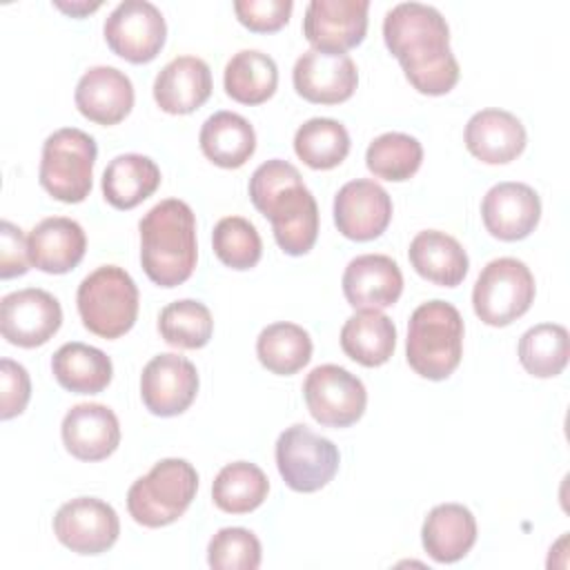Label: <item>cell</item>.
<instances>
[{
	"label": "cell",
	"mask_w": 570,
	"mask_h": 570,
	"mask_svg": "<svg viewBox=\"0 0 570 570\" xmlns=\"http://www.w3.org/2000/svg\"><path fill=\"white\" fill-rule=\"evenodd\" d=\"M140 263L160 287L185 283L198 258L196 216L185 200L165 198L140 218Z\"/></svg>",
	"instance_id": "3957f363"
},
{
	"label": "cell",
	"mask_w": 570,
	"mask_h": 570,
	"mask_svg": "<svg viewBox=\"0 0 570 570\" xmlns=\"http://www.w3.org/2000/svg\"><path fill=\"white\" fill-rule=\"evenodd\" d=\"M96 140L76 127H62L47 136L40 158V185L60 203H82L91 191Z\"/></svg>",
	"instance_id": "52a82bcc"
},
{
	"label": "cell",
	"mask_w": 570,
	"mask_h": 570,
	"mask_svg": "<svg viewBox=\"0 0 570 570\" xmlns=\"http://www.w3.org/2000/svg\"><path fill=\"white\" fill-rule=\"evenodd\" d=\"M485 229L499 240H521L534 232L541 218L539 194L525 183H499L481 203Z\"/></svg>",
	"instance_id": "ac0fdd59"
},
{
	"label": "cell",
	"mask_w": 570,
	"mask_h": 570,
	"mask_svg": "<svg viewBox=\"0 0 570 570\" xmlns=\"http://www.w3.org/2000/svg\"><path fill=\"white\" fill-rule=\"evenodd\" d=\"M392 220V198L374 180L356 178L345 183L334 196V223L350 240L379 238Z\"/></svg>",
	"instance_id": "e0dca14e"
},
{
	"label": "cell",
	"mask_w": 570,
	"mask_h": 570,
	"mask_svg": "<svg viewBox=\"0 0 570 570\" xmlns=\"http://www.w3.org/2000/svg\"><path fill=\"white\" fill-rule=\"evenodd\" d=\"M200 149L218 167L238 169L243 167L254 149L256 134L247 118L234 111H216L200 127Z\"/></svg>",
	"instance_id": "4316f807"
},
{
	"label": "cell",
	"mask_w": 570,
	"mask_h": 570,
	"mask_svg": "<svg viewBox=\"0 0 570 570\" xmlns=\"http://www.w3.org/2000/svg\"><path fill=\"white\" fill-rule=\"evenodd\" d=\"M463 318L448 301L421 303L407 323L405 356L410 367L430 381L448 379L461 363Z\"/></svg>",
	"instance_id": "277c9868"
},
{
	"label": "cell",
	"mask_w": 570,
	"mask_h": 570,
	"mask_svg": "<svg viewBox=\"0 0 570 570\" xmlns=\"http://www.w3.org/2000/svg\"><path fill=\"white\" fill-rule=\"evenodd\" d=\"M261 554V541L247 528H223L207 546V563L214 570H256Z\"/></svg>",
	"instance_id": "f35d334b"
},
{
	"label": "cell",
	"mask_w": 570,
	"mask_h": 570,
	"mask_svg": "<svg viewBox=\"0 0 570 570\" xmlns=\"http://www.w3.org/2000/svg\"><path fill=\"white\" fill-rule=\"evenodd\" d=\"M303 396L314 421L325 428H347L356 423L367 405L363 381L334 363L318 365L307 374Z\"/></svg>",
	"instance_id": "30bf717a"
},
{
	"label": "cell",
	"mask_w": 570,
	"mask_h": 570,
	"mask_svg": "<svg viewBox=\"0 0 570 570\" xmlns=\"http://www.w3.org/2000/svg\"><path fill=\"white\" fill-rule=\"evenodd\" d=\"M60 325L62 307L58 298L40 287H24L0 301V332L11 345H45Z\"/></svg>",
	"instance_id": "4fadbf2b"
},
{
	"label": "cell",
	"mask_w": 570,
	"mask_h": 570,
	"mask_svg": "<svg viewBox=\"0 0 570 570\" xmlns=\"http://www.w3.org/2000/svg\"><path fill=\"white\" fill-rule=\"evenodd\" d=\"M534 301L530 267L512 256L490 261L472 289L474 314L492 327H503L523 316Z\"/></svg>",
	"instance_id": "ba28073f"
},
{
	"label": "cell",
	"mask_w": 570,
	"mask_h": 570,
	"mask_svg": "<svg viewBox=\"0 0 570 570\" xmlns=\"http://www.w3.org/2000/svg\"><path fill=\"white\" fill-rule=\"evenodd\" d=\"M167 38L160 9L147 0H125L105 20L109 49L127 62L142 65L154 60Z\"/></svg>",
	"instance_id": "8fae6325"
},
{
	"label": "cell",
	"mask_w": 570,
	"mask_h": 570,
	"mask_svg": "<svg viewBox=\"0 0 570 570\" xmlns=\"http://www.w3.org/2000/svg\"><path fill=\"white\" fill-rule=\"evenodd\" d=\"M425 552L439 563H454L463 559L476 541L474 514L461 503L434 505L421 530Z\"/></svg>",
	"instance_id": "d4e9b609"
},
{
	"label": "cell",
	"mask_w": 570,
	"mask_h": 570,
	"mask_svg": "<svg viewBox=\"0 0 570 570\" xmlns=\"http://www.w3.org/2000/svg\"><path fill=\"white\" fill-rule=\"evenodd\" d=\"M27 240L31 265L47 274L71 272L82 261L87 249L85 229L67 216H51L40 220L29 232Z\"/></svg>",
	"instance_id": "cb8c5ba5"
},
{
	"label": "cell",
	"mask_w": 570,
	"mask_h": 570,
	"mask_svg": "<svg viewBox=\"0 0 570 570\" xmlns=\"http://www.w3.org/2000/svg\"><path fill=\"white\" fill-rule=\"evenodd\" d=\"M338 463V448L303 423L287 428L276 441V468L294 492L325 488L334 479Z\"/></svg>",
	"instance_id": "9c48e42d"
},
{
	"label": "cell",
	"mask_w": 570,
	"mask_h": 570,
	"mask_svg": "<svg viewBox=\"0 0 570 570\" xmlns=\"http://www.w3.org/2000/svg\"><path fill=\"white\" fill-rule=\"evenodd\" d=\"M212 94V71L203 58L178 56L169 60L154 80L156 105L174 116L191 114Z\"/></svg>",
	"instance_id": "603a6c76"
},
{
	"label": "cell",
	"mask_w": 570,
	"mask_h": 570,
	"mask_svg": "<svg viewBox=\"0 0 570 570\" xmlns=\"http://www.w3.org/2000/svg\"><path fill=\"white\" fill-rule=\"evenodd\" d=\"M73 100L87 120L105 127L118 125L134 107V85L116 67H91L80 76Z\"/></svg>",
	"instance_id": "ffe728a7"
},
{
	"label": "cell",
	"mask_w": 570,
	"mask_h": 570,
	"mask_svg": "<svg viewBox=\"0 0 570 570\" xmlns=\"http://www.w3.org/2000/svg\"><path fill=\"white\" fill-rule=\"evenodd\" d=\"M223 85L232 100L240 105H261L276 91L278 67L272 56L258 49H243L225 65Z\"/></svg>",
	"instance_id": "4dcf8cb0"
},
{
	"label": "cell",
	"mask_w": 570,
	"mask_h": 570,
	"mask_svg": "<svg viewBox=\"0 0 570 570\" xmlns=\"http://www.w3.org/2000/svg\"><path fill=\"white\" fill-rule=\"evenodd\" d=\"M292 0H236L234 11L243 27L256 33H272L287 24L292 16Z\"/></svg>",
	"instance_id": "ab89813d"
},
{
	"label": "cell",
	"mask_w": 570,
	"mask_h": 570,
	"mask_svg": "<svg viewBox=\"0 0 570 570\" xmlns=\"http://www.w3.org/2000/svg\"><path fill=\"white\" fill-rule=\"evenodd\" d=\"M198 490V474L185 459H163L127 492V510L145 528L174 523L191 505Z\"/></svg>",
	"instance_id": "8992f818"
},
{
	"label": "cell",
	"mask_w": 570,
	"mask_h": 570,
	"mask_svg": "<svg viewBox=\"0 0 570 570\" xmlns=\"http://www.w3.org/2000/svg\"><path fill=\"white\" fill-rule=\"evenodd\" d=\"M67 452L80 461H102L120 443V423L102 403L73 405L60 425Z\"/></svg>",
	"instance_id": "44dd1931"
},
{
	"label": "cell",
	"mask_w": 570,
	"mask_h": 570,
	"mask_svg": "<svg viewBox=\"0 0 570 570\" xmlns=\"http://www.w3.org/2000/svg\"><path fill=\"white\" fill-rule=\"evenodd\" d=\"M296 156L312 169H332L350 154V134L334 118H309L294 134Z\"/></svg>",
	"instance_id": "836d02e7"
},
{
	"label": "cell",
	"mask_w": 570,
	"mask_h": 570,
	"mask_svg": "<svg viewBox=\"0 0 570 570\" xmlns=\"http://www.w3.org/2000/svg\"><path fill=\"white\" fill-rule=\"evenodd\" d=\"M367 11V0H312L305 9L303 36L312 49L345 53L363 42Z\"/></svg>",
	"instance_id": "5bb4252c"
},
{
	"label": "cell",
	"mask_w": 570,
	"mask_h": 570,
	"mask_svg": "<svg viewBox=\"0 0 570 570\" xmlns=\"http://www.w3.org/2000/svg\"><path fill=\"white\" fill-rule=\"evenodd\" d=\"M383 38L419 94L443 96L459 82L450 27L439 9L423 2L392 7L383 20Z\"/></svg>",
	"instance_id": "6da1fadb"
},
{
	"label": "cell",
	"mask_w": 570,
	"mask_h": 570,
	"mask_svg": "<svg viewBox=\"0 0 570 570\" xmlns=\"http://www.w3.org/2000/svg\"><path fill=\"white\" fill-rule=\"evenodd\" d=\"M254 207L272 223L278 247L289 256L307 254L318 236V205L301 171L281 158L256 167L249 178Z\"/></svg>",
	"instance_id": "7a4b0ae2"
},
{
	"label": "cell",
	"mask_w": 570,
	"mask_h": 570,
	"mask_svg": "<svg viewBox=\"0 0 570 570\" xmlns=\"http://www.w3.org/2000/svg\"><path fill=\"white\" fill-rule=\"evenodd\" d=\"M407 256L419 276L441 287H456L470 267L461 243L439 229L419 232L410 243Z\"/></svg>",
	"instance_id": "484cf974"
},
{
	"label": "cell",
	"mask_w": 570,
	"mask_h": 570,
	"mask_svg": "<svg viewBox=\"0 0 570 570\" xmlns=\"http://www.w3.org/2000/svg\"><path fill=\"white\" fill-rule=\"evenodd\" d=\"M341 347L352 361L379 367L396 347V327L381 309H358L341 327Z\"/></svg>",
	"instance_id": "f1b7e54d"
},
{
	"label": "cell",
	"mask_w": 570,
	"mask_h": 570,
	"mask_svg": "<svg viewBox=\"0 0 570 570\" xmlns=\"http://www.w3.org/2000/svg\"><path fill=\"white\" fill-rule=\"evenodd\" d=\"M31 265L29 240L22 229L9 220L0 225V278H13L27 274Z\"/></svg>",
	"instance_id": "b9f144b4"
},
{
	"label": "cell",
	"mask_w": 570,
	"mask_h": 570,
	"mask_svg": "<svg viewBox=\"0 0 570 570\" xmlns=\"http://www.w3.org/2000/svg\"><path fill=\"white\" fill-rule=\"evenodd\" d=\"M401 292L403 274L385 254H361L343 272V294L354 309H385Z\"/></svg>",
	"instance_id": "d6986e66"
},
{
	"label": "cell",
	"mask_w": 570,
	"mask_h": 570,
	"mask_svg": "<svg viewBox=\"0 0 570 570\" xmlns=\"http://www.w3.org/2000/svg\"><path fill=\"white\" fill-rule=\"evenodd\" d=\"M294 89L307 102L338 105L352 98L358 71L347 53L307 49L298 56L292 71Z\"/></svg>",
	"instance_id": "2e32d148"
},
{
	"label": "cell",
	"mask_w": 570,
	"mask_h": 570,
	"mask_svg": "<svg viewBox=\"0 0 570 570\" xmlns=\"http://www.w3.org/2000/svg\"><path fill=\"white\" fill-rule=\"evenodd\" d=\"M160 185L158 165L142 154H120L102 171V196L116 209H134Z\"/></svg>",
	"instance_id": "83f0119b"
},
{
	"label": "cell",
	"mask_w": 570,
	"mask_h": 570,
	"mask_svg": "<svg viewBox=\"0 0 570 570\" xmlns=\"http://www.w3.org/2000/svg\"><path fill=\"white\" fill-rule=\"evenodd\" d=\"M519 361L537 379H550L568 365V330L559 323H539L519 338Z\"/></svg>",
	"instance_id": "e575fe53"
},
{
	"label": "cell",
	"mask_w": 570,
	"mask_h": 570,
	"mask_svg": "<svg viewBox=\"0 0 570 570\" xmlns=\"http://www.w3.org/2000/svg\"><path fill=\"white\" fill-rule=\"evenodd\" d=\"M423 160V147L421 142L401 131H387L376 136L367 151H365V165L367 169L383 180L401 183L412 178Z\"/></svg>",
	"instance_id": "d590c367"
},
{
	"label": "cell",
	"mask_w": 570,
	"mask_h": 570,
	"mask_svg": "<svg viewBox=\"0 0 570 570\" xmlns=\"http://www.w3.org/2000/svg\"><path fill=\"white\" fill-rule=\"evenodd\" d=\"M53 534L71 552L100 554L116 543L120 521L109 503L94 497H78L58 508Z\"/></svg>",
	"instance_id": "7c38bea8"
},
{
	"label": "cell",
	"mask_w": 570,
	"mask_h": 570,
	"mask_svg": "<svg viewBox=\"0 0 570 570\" xmlns=\"http://www.w3.org/2000/svg\"><path fill=\"white\" fill-rule=\"evenodd\" d=\"M218 261L232 269H249L261 261L263 243L256 227L243 216H225L212 232Z\"/></svg>",
	"instance_id": "74e56055"
},
{
	"label": "cell",
	"mask_w": 570,
	"mask_h": 570,
	"mask_svg": "<svg viewBox=\"0 0 570 570\" xmlns=\"http://www.w3.org/2000/svg\"><path fill=\"white\" fill-rule=\"evenodd\" d=\"M468 151L485 165H505L525 149V127L505 109H481L465 125Z\"/></svg>",
	"instance_id": "7402d4cb"
},
{
	"label": "cell",
	"mask_w": 570,
	"mask_h": 570,
	"mask_svg": "<svg viewBox=\"0 0 570 570\" xmlns=\"http://www.w3.org/2000/svg\"><path fill=\"white\" fill-rule=\"evenodd\" d=\"M56 7L60 9V11H65V13H71V16H85V13H91V11H96L98 7H100V2H71V4H67V2H56Z\"/></svg>",
	"instance_id": "7bdbcfd3"
},
{
	"label": "cell",
	"mask_w": 570,
	"mask_h": 570,
	"mask_svg": "<svg viewBox=\"0 0 570 570\" xmlns=\"http://www.w3.org/2000/svg\"><path fill=\"white\" fill-rule=\"evenodd\" d=\"M196 392V365L180 354H158L142 367L140 396L156 416L183 414L194 403Z\"/></svg>",
	"instance_id": "9a60e30c"
},
{
	"label": "cell",
	"mask_w": 570,
	"mask_h": 570,
	"mask_svg": "<svg viewBox=\"0 0 570 570\" xmlns=\"http://www.w3.org/2000/svg\"><path fill=\"white\" fill-rule=\"evenodd\" d=\"M158 332L165 343L180 350L205 347L214 332V318L200 301L183 298L163 307L158 316Z\"/></svg>",
	"instance_id": "8d00e7d4"
},
{
	"label": "cell",
	"mask_w": 570,
	"mask_h": 570,
	"mask_svg": "<svg viewBox=\"0 0 570 570\" xmlns=\"http://www.w3.org/2000/svg\"><path fill=\"white\" fill-rule=\"evenodd\" d=\"M51 372L56 381L73 394H98L111 383V358L87 343H65L51 356Z\"/></svg>",
	"instance_id": "f546056e"
},
{
	"label": "cell",
	"mask_w": 570,
	"mask_h": 570,
	"mask_svg": "<svg viewBox=\"0 0 570 570\" xmlns=\"http://www.w3.org/2000/svg\"><path fill=\"white\" fill-rule=\"evenodd\" d=\"M256 356L263 367L272 374L289 376L303 370L312 358V338L309 334L287 321L267 325L256 338Z\"/></svg>",
	"instance_id": "1f68e13d"
},
{
	"label": "cell",
	"mask_w": 570,
	"mask_h": 570,
	"mask_svg": "<svg viewBox=\"0 0 570 570\" xmlns=\"http://www.w3.org/2000/svg\"><path fill=\"white\" fill-rule=\"evenodd\" d=\"M269 492L265 472L249 461L227 463L214 479L212 499L216 508L229 514H245L256 510Z\"/></svg>",
	"instance_id": "d6a6232c"
},
{
	"label": "cell",
	"mask_w": 570,
	"mask_h": 570,
	"mask_svg": "<svg viewBox=\"0 0 570 570\" xmlns=\"http://www.w3.org/2000/svg\"><path fill=\"white\" fill-rule=\"evenodd\" d=\"M82 325L100 338L127 334L138 316V287L118 265H102L82 278L76 294Z\"/></svg>",
	"instance_id": "5b68a950"
},
{
	"label": "cell",
	"mask_w": 570,
	"mask_h": 570,
	"mask_svg": "<svg viewBox=\"0 0 570 570\" xmlns=\"http://www.w3.org/2000/svg\"><path fill=\"white\" fill-rule=\"evenodd\" d=\"M31 399V381L27 370L11 361H0V419L9 421L24 412Z\"/></svg>",
	"instance_id": "60d3db41"
}]
</instances>
